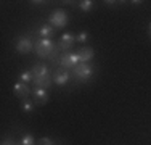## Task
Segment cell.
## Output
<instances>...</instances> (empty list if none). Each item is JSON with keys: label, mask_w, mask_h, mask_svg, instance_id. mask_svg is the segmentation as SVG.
Here are the masks:
<instances>
[{"label": "cell", "mask_w": 151, "mask_h": 145, "mask_svg": "<svg viewBox=\"0 0 151 145\" xmlns=\"http://www.w3.org/2000/svg\"><path fill=\"white\" fill-rule=\"evenodd\" d=\"M73 74L76 79H79V81H88V79H92L93 76V66L90 63H79L77 66L73 70Z\"/></svg>", "instance_id": "3"}, {"label": "cell", "mask_w": 151, "mask_h": 145, "mask_svg": "<svg viewBox=\"0 0 151 145\" xmlns=\"http://www.w3.org/2000/svg\"><path fill=\"white\" fill-rule=\"evenodd\" d=\"M32 100H34L35 105H45L47 102L50 100V94L47 89H39V87H34L32 90Z\"/></svg>", "instance_id": "7"}, {"label": "cell", "mask_w": 151, "mask_h": 145, "mask_svg": "<svg viewBox=\"0 0 151 145\" xmlns=\"http://www.w3.org/2000/svg\"><path fill=\"white\" fill-rule=\"evenodd\" d=\"M77 5H79V8H81L82 12H90V10L93 8V2H92V0H82V2H79Z\"/></svg>", "instance_id": "15"}, {"label": "cell", "mask_w": 151, "mask_h": 145, "mask_svg": "<svg viewBox=\"0 0 151 145\" xmlns=\"http://www.w3.org/2000/svg\"><path fill=\"white\" fill-rule=\"evenodd\" d=\"M32 49H34V45L29 37H19L16 41V50L19 53H29Z\"/></svg>", "instance_id": "10"}, {"label": "cell", "mask_w": 151, "mask_h": 145, "mask_svg": "<svg viewBox=\"0 0 151 145\" xmlns=\"http://www.w3.org/2000/svg\"><path fill=\"white\" fill-rule=\"evenodd\" d=\"M79 63H81V60H79L77 52H66L60 58V65L64 68V70H74Z\"/></svg>", "instance_id": "4"}, {"label": "cell", "mask_w": 151, "mask_h": 145, "mask_svg": "<svg viewBox=\"0 0 151 145\" xmlns=\"http://www.w3.org/2000/svg\"><path fill=\"white\" fill-rule=\"evenodd\" d=\"M150 36H151V23H150Z\"/></svg>", "instance_id": "20"}, {"label": "cell", "mask_w": 151, "mask_h": 145, "mask_svg": "<svg viewBox=\"0 0 151 145\" xmlns=\"http://www.w3.org/2000/svg\"><path fill=\"white\" fill-rule=\"evenodd\" d=\"M37 145H55V142L52 139H48V137H42V139H39Z\"/></svg>", "instance_id": "18"}, {"label": "cell", "mask_w": 151, "mask_h": 145, "mask_svg": "<svg viewBox=\"0 0 151 145\" xmlns=\"http://www.w3.org/2000/svg\"><path fill=\"white\" fill-rule=\"evenodd\" d=\"M77 55H79V60H81V63H88V61L93 60V57H95V52H93L92 47H81V49L77 50Z\"/></svg>", "instance_id": "11"}, {"label": "cell", "mask_w": 151, "mask_h": 145, "mask_svg": "<svg viewBox=\"0 0 151 145\" xmlns=\"http://www.w3.org/2000/svg\"><path fill=\"white\" fill-rule=\"evenodd\" d=\"M74 42H76V36L71 34V32H64V34H61V37H60L58 49L61 50V52H68V50L74 45Z\"/></svg>", "instance_id": "6"}, {"label": "cell", "mask_w": 151, "mask_h": 145, "mask_svg": "<svg viewBox=\"0 0 151 145\" xmlns=\"http://www.w3.org/2000/svg\"><path fill=\"white\" fill-rule=\"evenodd\" d=\"M88 32H85V31H82V32H79L77 36H76V42H79V44H84V42H87L88 41Z\"/></svg>", "instance_id": "17"}, {"label": "cell", "mask_w": 151, "mask_h": 145, "mask_svg": "<svg viewBox=\"0 0 151 145\" xmlns=\"http://www.w3.org/2000/svg\"><path fill=\"white\" fill-rule=\"evenodd\" d=\"M55 31L56 29L52 26V24H42L40 29H39V36H40L42 39H52L53 36H55Z\"/></svg>", "instance_id": "12"}, {"label": "cell", "mask_w": 151, "mask_h": 145, "mask_svg": "<svg viewBox=\"0 0 151 145\" xmlns=\"http://www.w3.org/2000/svg\"><path fill=\"white\" fill-rule=\"evenodd\" d=\"M19 145H35V139L31 134H24L19 140Z\"/></svg>", "instance_id": "14"}, {"label": "cell", "mask_w": 151, "mask_h": 145, "mask_svg": "<svg viewBox=\"0 0 151 145\" xmlns=\"http://www.w3.org/2000/svg\"><path fill=\"white\" fill-rule=\"evenodd\" d=\"M58 47L55 45V42L52 39H40L35 42V53L40 58H55V55L58 53Z\"/></svg>", "instance_id": "2"}, {"label": "cell", "mask_w": 151, "mask_h": 145, "mask_svg": "<svg viewBox=\"0 0 151 145\" xmlns=\"http://www.w3.org/2000/svg\"><path fill=\"white\" fill-rule=\"evenodd\" d=\"M13 94H15L19 100H26V99H29V95H32L31 89L27 87V84H24V82H16L15 87H13Z\"/></svg>", "instance_id": "9"}, {"label": "cell", "mask_w": 151, "mask_h": 145, "mask_svg": "<svg viewBox=\"0 0 151 145\" xmlns=\"http://www.w3.org/2000/svg\"><path fill=\"white\" fill-rule=\"evenodd\" d=\"M50 24L53 28H66L68 26V14L64 10H55L50 16Z\"/></svg>", "instance_id": "5"}, {"label": "cell", "mask_w": 151, "mask_h": 145, "mask_svg": "<svg viewBox=\"0 0 151 145\" xmlns=\"http://www.w3.org/2000/svg\"><path fill=\"white\" fill-rule=\"evenodd\" d=\"M69 82V70H64V68H58L53 72V84L56 86H66Z\"/></svg>", "instance_id": "8"}, {"label": "cell", "mask_w": 151, "mask_h": 145, "mask_svg": "<svg viewBox=\"0 0 151 145\" xmlns=\"http://www.w3.org/2000/svg\"><path fill=\"white\" fill-rule=\"evenodd\" d=\"M2 145H16V144L13 139H5V140H2Z\"/></svg>", "instance_id": "19"}, {"label": "cell", "mask_w": 151, "mask_h": 145, "mask_svg": "<svg viewBox=\"0 0 151 145\" xmlns=\"http://www.w3.org/2000/svg\"><path fill=\"white\" fill-rule=\"evenodd\" d=\"M34 108H35L34 100H29V99L21 100V110H23L24 113H32V111H34Z\"/></svg>", "instance_id": "13"}, {"label": "cell", "mask_w": 151, "mask_h": 145, "mask_svg": "<svg viewBox=\"0 0 151 145\" xmlns=\"http://www.w3.org/2000/svg\"><path fill=\"white\" fill-rule=\"evenodd\" d=\"M31 72H32V82H34L35 87L48 90L50 87L53 86V78H52V74H50V70H48L47 65H44V63L34 65Z\"/></svg>", "instance_id": "1"}, {"label": "cell", "mask_w": 151, "mask_h": 145, "mask_svg": "<svg viewBox=\"0 0 151 145\" xmlns=\"http://www.w3.org/2000/svg\"><path fill=\"white\" fill-rule=\"evenodd\" d=\"M19 82H24V84H27V82H32V72L31 71H23L19 72Z\"/></svg>", "instance_id": "16"}]
</instances>
